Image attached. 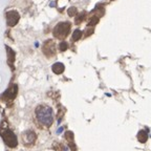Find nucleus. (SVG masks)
<instances>
[{"mask_svg":"<svg viewBox=\"0 0 151 151\" xmlns=\"http://www.w3.org/2000/svg\"><path fill=\"white\" fill-rule=\"evenodd\" d=\"M67 13H68V16H70V17L75 16V15L77 14V9H76V7H70V9L67 11Z\"/></svg>","mask_w":151,"mask_h":151,"instance_id":"4468645a","label":"nucleus"},{"mask_svg":"<svg viewBox=\"0 0 151 151\" xmlns=\"http://www.w3.org/2000/svg\"><path fill=\"white\" fill-rule=\"evenodd\" d=\"M6 50H7V57H9V64L12 66L13 69H14L13 64H14V61H15V52H13L12 48H9V46H6Z\"/></svg>","mask_w":151,"mask_h":151,"instance_id":"9d476101","label":"nucleus"},{"mask_svg":"<svg viewBox=\"0 0 151 151\" xmlns=\"http://www.w3.org/2000/svg\"><path fill=\"white\" fill-rule=\"evenodd\" d=\"M137 139L141 143H146V141L148 139V132L146 130H139V132L137 133Z\"/></svg>","mask_w":151,"mask_h":151,"instance_id":"1a4fd4ad","label":"nucleus"},{"mask_svg":"<svg viewBox=\"0 0 151 151\" xmlns=\"http://www.w3.org/2000/svg\"><path fill=\"white\" fill-rule=\"evenodd\" d=\"M65 137H66V139H67V141L73 142V133L71 131H67L65 133Z\"/></svg>","mask_w":151,"mask_h":151,"instance_id":"ddd939ff","label":"nucleus"},{"mask_svg":"<svg viewBox=\"0 0 151 151\" xmlns=\"http://www.w3.org/2000/svg\"><path fill=\"white\" fill-rule=\"evenodd\" d=\"M0 135L2 137L4 143L11 148H15L18 145V141H17V137L15 135V133L12 130L5 129L0 131Z\"/></svg>","mask_w":151,"mask_h":151,"instance_id":"7ed1b4c3","label":"nucleus"},{"mask_svg":"<svg viewBox=\"0 0 151 151\" xmlns=\"http://www.w3.org/2000/svg\"><path fill=\"white\" fill-rule=\"evenodd\" d=\"M59 48H60V50H61V52H65V50L68 48V44H67L65 41H63V42H61L59 44Z\"/></svg>","mask_w":151,"mask_h":151,"instance_id":"f8f14e48","label":"nucleus"},{"mask_svg":"<svg viewBox=\"0 0 151 151\" xmlns=\"http://www.w3.org/2000/svg\"><path fill=\"white\" fill-rule=\"evenodd\" d=\"M5 16H6V23L9 26H15L20 19V16L16 11H9L6 13Z\"/></svg>","mask_w":151,"mask_h":151,"instance_id":"39448f33","label":"nucleus"},{"mask_svg":"<svg viewBox=\"0 0 151 151\" xmlns=\"http://www.w3.org/2000/svg\"><path fill=\"white\" fill-rule=\"evenodd\" d=\"M36 118L39 124L43 126V127H50L54 122V112L52 109L50 108L48 105H39L36 108Z\"/></svg>","mask_w":151,"mask_h":151,"instance_id":"f257e3e1","label":"nucleus"},{"mask_svg":"<svg viewBox=\"0 0 151 151\" xmlns=\"http://www.w3.org/2000/svg\"><path fill=\"white\" fill-rule=\"evenodd\" d=\"M50 6H55V2H52V3H50Z\"/></svg>","mask_w":151,"mask_h":151,"instance_id":"dca6fc26","label":"nucleus"},{"mask_svg":"<svg viewBox=\"0 0 151 151\" xmlns=\"http://www.w3.org/2000/svg\"><path fill=\"white\" fill-rule=\"evenodd\" d=\"M17 93H18V86L16 84H13L6 91L3 93L2 99L6 100V101H9V100H14L16 98Z\"/></svg>","mask_w":151,"mask_h":151,"instance_id":"0eeeda50","label":"nucleus"},{"mask_svg":"<svg viewBox=\"0 0 151 151\" xmlns=\"http://www.w3.org/2000/svg\"><path fill=\"white\" fill-rule=\"evenodd\" d=\"M70 32V23L69 22H60L55 26L52 34L58 39H64L68 36Z\"/></svg>","mask_w":151,"mask_h":151,"instance_id":"f03ea898","label":"nucleus"},{"mask_svg":"<svg viewBox=\"0 0 151 151\" xmlns=\"http://www.w3.org/2000/svg\"><path fill=\"white\" fill-rule=\"evenodd\" d=\"M52 71H54L55 73H57V75H60V73H62L64 71V69H65V67H64L63 63H60V62H57V63H55L54 65H52Z\"/></svg>","mask_w":151,"mask_h":151,"instance_id":"6e6552de","label":"nucleus"},{"mask_svg":"<svg viewBox=\"0 0 151 151\" xmlns=\"http://www.w3.org/2000/svg\"><path fill=\"white\" fill-rule=\"evenodd\" d=\"M43 52H44V55L47 57H52L56 54V46H55L54 41L47 40L46 42L43 44Z\"/></svg>","mask_w":151,"mask_h":151,"instance_id":"423d86ee","label":"nucleus"},{"mask_svg":"<svg viewBox=\"0 0 151 151\" xmlns=\"http://www.w3.org/2000/svg\"><path fill=\"white\" fill-rule=\"evenodd\" d=\"M84 16H85V13H83V14H81L80 16L78 17V19H76V23L79 24L81 21H83V19H84Z\"/></svg>","mask_w":151,"mask_h":151,"instance_id":"2eb2a0df","label":"nucleus"},{"mask_svg":"<svg viewBox=\"0 0 151 151\" xmlns=\"http://www.w3.org/2000/svg\"><path fill=\"white\" fill-rule=\"evenodd\" d=\"M82 37V32L80 29H76L73 34V41H78Z\"/></svg>","mask_w":151,"mask_h":151,"instance_id":"9b49d317","label":"nucleus"},{"mask_svg":"<svg viewBox=\"0 0 151 151\" xmlns=\"http://www.w3.org/2000/svg\"><path fill=\"white\" fill-rule=\"evenodd\" d=\"M36 139H37V135H36L35 132L32 131V130H27V131L22 133V141H23V144L26 145V146H32V145H34Z\"/></svg>","mask_w":151,"mask_h":151,"instance_id":"20e7f679","label":"nucleus"}]
</instances>
